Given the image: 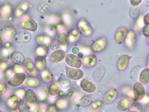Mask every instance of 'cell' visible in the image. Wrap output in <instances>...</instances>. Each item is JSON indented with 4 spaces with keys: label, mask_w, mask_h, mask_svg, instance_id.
<instances>
[{
    "label": "cell",
    "mask_w": 149,
    "mask_h": 112,
    "mask_svg": "<svg viewBox=\"0 0 149 112\" xmlns=\"http://www.w3.org/2000/svg\"><path fill=\"white\" fill-rule=\"evenodd\" d=\"M25 104L28 109L31 112H39L40 107L37 103L38 97L33 90L28 89L26 91L24 97Z\"/></svg>",
    "instance_id": "cell-1"
},
{
    "label": "cell",
    "mask_w": 149,
    "mask_h": 112,
    "mask_svg": "<svg viewBox=\"0 0 149 112\" xmlns=\"http://www.w3.org/2000/svg\"><path fill=\"white\" fill-rule=\"evenodd\" d=\"M56 27L58 33L57 41L59 43V48L64 50H66L70 43L67 28L61 24H58Z\"/></svg>",
    "instance_id": "cell-2"
},
{
    "label": "cell",
    "mask_w": 149,
    "mask_h": 112,
    "mask_svg": "<svg viewBox=\"0 0 149 112\" xmlns=\"http://www.w3.org/2000/svg\"><path fill=\"white\" fill-rule=\"evenodd\" d=\"M1 38L5 41L9 42L15 38L16 34L15 29L10 25H7L2 27L1 31Z\"/></svg>",
    "instance_id": "cell-3"
},
{
    "label": "cell",
    "mask_w": 149,
    "mask_h": 112,
    "mask_svg": "<svg viewBox=\"0 0 149 112\" xmlns=\"http://www.w3.org/2000/svg\"><path fill=\"white\" fill-rule=\"evenodd\" d=\"M134 98L130 96L120 99L116 104V107L119 110L125 111L131 108L134 104Z\"/></svg>",
    "instance_id": "cell-4"
},
{
    "label": "cell",
    "mask_w": 149,
    "mask_h": 112,
    "mask_svg": "<svg viewBox=\"0 0 149 112\" xmlns=\"http://www.w3.org/2000/svg\"><path fill=\"white\" fill-rule=\"evenodd\" d=\"M77 27L81 34L86 36H90L93 34V30L90 23L85 20L82 18L77 22Z\"/></svg>",
    "instance_id": "cell-5"
},
{
    "label": "cell",
    "mask_w": 149,
    "mask_h": 112,
    "mask_svg": "<svg viewBox=\"0 0 149 112\" xmlns=\"http://www.w3.org/2000/svg\"><path fill=\"white\" fill-rule=\"evenodd\" d=\"M133 93L135 102H139L146 95L145 89L143 85L140 82H136L133 86Z\"/></svg>",
    "instance_id": "cell-6"
},
{
    "label": "cell",
    "mask_w": 149,
    "mask_h": 112,
    "mask_svg": "<svg viewBox=\"0 0 149 112\" xmlns=\"http://www.w3.org/2000/svg\"><path fill=\"white\" fill-rule=\"evenodd\" d=\"M65 73L67 76L73 80H79L84 76V72L79 68L66 67Z\"/></svg>",
    "instance_id": "cell-7"
},
{
    "label": "cell",
    "mask_w": 149,
    "mask_h": 112,
    "mask_svg": "<svg viewBox=\"0 0 149 112\" xmlns=\"http://www.w3.org/2000/svg\"><path fill=\"white\" fill-rule=\"evenodd\" d=\"M65 61L66 63L71 67L75 68H79L81 66V62L80 58L74 54H69L66 55L65 57Z\"/></svg>",
    "instance_id": "cell-8"
},
{
    "label": "cell",
    "mask_w": 149,
    "mask_h": 112,
    "mask_svg": "<svg viewBox=\"0 0 149 112\" xmlns=\"http://www.w3.org/2000/svg\"><path fill=\"white\" fill-rule=\"evenodd\" d=\"M26 78V76L25 73H16L9 79L8 83L12 87H19L23 83Z\"/></svg>",
    "instance_id": "cell-9"
},
{
    "label": "cell",
    "mask_w": 149,
    "mask_h": 112,
    "mask_svg": "<svg viewBox=\"0 0 149 112\" xmlns=\"http://www.w3.org/2000/svg\"><path fill=\"white\" fill-rule=\"evenodd\" d=\"M23 66L24 67L26 73L29 76L32 77H36L39 74L36 67L33 63V61L29 58H26L23 62Z\"/></svg>",
    "instance_id": "cell-10"
},
{
    "label": "cell",
    "mask_w": 149,
    "mask_h": 112,
    "mask_svg": "<svg viewBox=\"0 0 149 112\" xmlns=\"http://www.w3.org/2000/svg\"><path fill=\"white\" fill-rule=\"evenodd\" d=\"M66 53L63 49H58L52 52L50 55L49 59L51 62L56 63L63 61L66 57Z\"/></svg>",
    "instance_id": "cell-11"
},
{
    "label": "cell",
    "mask_w": 149,
    "mask_h": 112,
    "mask_svg": "<svg viewBox=\"0 0 149 112\" xmlns=\"http://www.w3.org/2000/svg\"><path fill=\"white\" fill-rule=\"evenodd\" d=\"M107 46V40L105 37H103L96 40L92 44L91 49L95 52H101L105 49Z\"/></svg>",
    "instance_id": "cell-12"
},
{
    "label": "cell",
    "mask_w": 149,
    "mask_h": 112,
    "mask_svg": "<svg viewBox=\"0 0 149 112\" xmlns=\"http://www.w3.org/2000/svg\"><path fill=\"white\" fill-rule=\"evenodd\" d=\"M128 33V29L125 27H122L117 29L114 35L116 42L119 45H121L126 39Z\"/></svg>",
    "instance_id": "cell-13"
},
{
    "label": "cell",
    "mask_w": 149,
    "mask_h": 112,
    "mask_svg": "<svg viewBox=\"0 0 149 112\" xmlns=\"http://www.w3.org/2000/svg\"><path fill=\"white\" fill-rule=\"evenodd\" d=\"M130 56L128 54H124L120 56L117 61L116 66L119 71H124L127 69L130 60Z\"/></svg>",
    "instance_id": "cell-14"
},
{
    "label": "cell",
    "mask_w": 149,
    "mask_h": 112,
    "mask_svg": "<svg viewBox=\"0 0 149 112\" xmlns=\"http://www.w3.org/2000/svg\"><path fill=\"white\" fill-rule=\"evenodd\" d=\"M81 88L84 92L92 93L96 90V87L94 83L86 78H83L80 83Z\"/></svg>",
    "instance_id": "cell-15"
},
{
    "label": "cell",
    "mask_w": 149,
    "mask_h": 112,
    "mask_svg": "<svg viewBox=\"0 0 149 112\" xmlns=\"http://www.w3.org/2000/svg\"><path fill=\"white\" fill-rule=\"evenodd\" d=\"M21 26L23 29L31 32H35L38 28V25L36 22L31 18H26L22 21Z\"/></svg>",
    "instance_id": "cell-16"
},
{
    "label": "cell",
    "mask_w": 149,
    "mask_h": 112,
    "mask_svg": "<svg viewBox=\"0 0 149 112\" xmlns=\"http://www.w3.org/2000/svg\"><path fill=\"white\" fill-rule=\"evenodd\" d=\"M31 5L27 1H23L19 4L16 8L15 15L16 17H20L30 8Z\"/></svg>",
    "instance_id": "cell-17"
},
{
    "label": "cell",
    "mask_w": 149,
    "mask_h": 112,
    "mask_svg": "<svg viewBox=\"0 0 149 112\" xmlns=\"http://www.w3.org/2000/svg\"><path fill=\"white\" fill-rule=\"evenodd\" d=\"M125 43L126 47L130 49L134 48L136 41V36L135 32L133 30L130 31L127 34Z\"/></svg>",
    "instance_id": "cell-18"
},
{
    "label": "cell",
    "mask_w": 149,
    "mask_h": 112,
    "mask_svg": "<svg viewBox=\"0 0 149 112\" xmlns=\"http://www.w3.org/2000/svg\"><path fill=\"white\" fill-rule=\"evenodd\" d=\"M81 62L83 66L86 67L91 68L97 64V59L96 56L94 55H86L82 57Z\"/></svg>",
    "instance_id": "cell-19"
},
{
    "label": "cell",
    "mask_w": 149,
    "mask_h": 112,
    "mask_svg": "<svg viewBox=\"0 0 149 112\" xmlns=\"http://www.w3.org/2000/svg\"><path fill=\"white\" fill-rule=\"evenodd\" d=\"M118 95V91L115 88L109 90L105 95L104 102L106 104H110L114 102L117 98Z\"/></svg>",
    "instance_id": "cell-20"
},
{
    "label": "cell",
    "mask_w": 149,
    "mask_h": 112,
    "mask_svg": "<svg viewBox=\"0 0 149 112\" xmlns=\"http://www.w3.org/2000/svg\"><path fill=\"white\" fill-rule=\"evenodd\" d=\"M13 47H4L1 50V61L7 62L9 60L11 55L14 52Z\"/></svg>",
    "instance_id": "cell-21"
},
{
    "label": "cell",
    "mask_w": 149,
    "mask_h": 112,
    "mask_svg": "<svg viewBox=\"0 0 149 112\" xmlns=\"http://www.w3.org/2000/svg\"><path fill=\"white\" fill-rule=\"evenodd\" d=\"M31 35L26 32H21L16 34L14 40L19 43H25L30 41L31 40Z\"/></svg>",
    "instance_id": "cell-22"
},
{
    "label": "cell",
    "mask_w": 149,
    "mask_h": 112,
    "mask_svg": "<svg viewBox=\"0 0 149 112\" xmlns=\"http://www.w3.org/2000/svg\"><path fill=\"white\" fill-rule=\"evenodd\" d=\"M106 71V69L104 66H101L98 67L97 69L94 71L93 73V77L94 80L97 82L101 81L104 76Z\"/></svg>",
    "instance_id": "cell-23"
},
{
    "label": "cell",
    "mask_w": 149,
    "mask_h": 112,
    "mask_svg": "<svg viewBox=\"0 0 149 112\" xmlns=\"http://www.w3.org/2000/svg\"><path fill=\"white\" fill-rule=\"evenodd\" d=\"M40 83V80L37 78L27 77L25 79L22 85L28 88H33L38 87Z\"/></svg>",
    "instance_id": "cell-24"
},
{
    "label": "cell",
    "mask_w": 149,
    "mask_h": 112,
    "mask_svg": "<svg viewBox=\"0 0 149 112\" xmlns=\"http://www.w3.org/2000/svg\"><path fill=\"white\" fill-rule=\"evenodd\" d=\"M36 42L40 46H45L46 47L50 46L52 38L50 36L45 35H40L36 37Z\"/></svg>",
    "instance_id": "cell-25"
},
{
    "label": "cell",
    "mask_w": 149,
    "mask_h": 112,
    "mask_svg": "<svg viewBox=\"0 0 149 112\" xmlns=\"http://www.w3.org/2000/svg\"><path fill=\"white\" fill-rule=\"evenodd\" d=\"M61 92L60 86L59 83L55 81L52 83L48 88V92L49 95L52 97H56Z\"/></svg>",
    "instance_id": "cell-26"
},
{
    "label": "cell",
    "mask_w": 149,
    "mask_h": 112,
    "mask_svg": "<svg viewBox=\"0 0 149 112\" xmlns=\"http://www.w3.org/2000/svg\"><path fill=\"white\" fill-rule=\"evenodd\" d=\"M12 7L10 4H5L1 9V16L3 19H6L9 18L12 12Z\"/></svg>",
    "instance_id": "cell-27"
},
{
    "label": "cell",
    "mask_w": 149,
    "mask_h": 112,
    "mask_svg": "<svg viewBox=\"0 0 149 112\" xmlns=\"http://www.w3.org/2000/svg\"><path fill=\"white\" fill-rule=\"evenodd\" d=\"M10 60L15 64H22L25 61L24 57L23 54L19 52H15L11 55Z\"/></svg>",
    "instance_id": "cell-28"
},
{
    "label": "cell",
    "mask_w": 149,
    "mask_h": 112,
    "mask_svg": "<svg viewBox=\"0 0 149 112\" xmlns=\"http://www.w3.org/2000/svg\"><path fill=\"white\" fill-rule=\"evenodd\" d=\"M104 103L102 100H97L91 104L89 107V111L91 112H99L103 109Z\"/></svg>",
    "instance_id": "cell-29"
},
{
    "label": "cell",
    "mask_w": 149,
    "mask_h": 112,
    "mask_svg": "<svg viewBox=\"0 0 149 112\" xmlns=\"http://www.w3.org/2000/svg\"><path fill=\"white\" fill-rule=\"evenodd\" d=\"M139 81L143 85H146L149 83V68L143 69L140 74Z\"/></svg>",
    "instance_id": "cell-30"
},
{
    "label": "cell",
    "mask_w": 149,
    "mask_h": 112,
    "mask_svg": "<svg viewBox=\"0 0 149 112\" xmlns=\"http://www.w3.org/2000/svg\"><path fill=\"white\" fill-rule=\"evenodd\" d=\"M21 99L16 95L10 96L7 101V104L10 107H17L20 104Z\"/></svg>",
    "instance_id": "cell-31"
},
{
    "label": "cell",
    "mask_w": 149,
    "mask_h": 112,
    "mask_svg": "<svg viewBox=\"0 0 149 112\" xmlns=\"http://www.w3.org/2000/svg\"><path fill=\"white\" fill-rule=\"evenodd\" d=\"M80 37V32L77 29H73L69 34V41L71 43H75L78 41Z\"/></svg>",
    "instance_id": "cell-32"
},
{
    "label": "cell",
    "mask_w": 149,
    "mask_h": 112,
    "mask_svg": "<svg viewBox=\"0 0 149 112\" xmlns=\"http://www.w3.org/2000/svg\"><path fill=\"white\" fill-rule=\"evenodd\" d=\"M41 78L44 83H50L53 79V76L51 72L48 69L44 70L41 73Z\"/></svg>",
    "instance_id": "cell-33"
},
{
    "label": "cell",
    "mask_w": 149,
    "mask_h": 112,
    "mask_svg": "<svg viewBox=\"0 0 149 112\" xmlns=\"http://www.w3.org/2000/svg\"><path fill=\"white\" fill-rule=\"evenodd\" d=\"M35 66L40 71L44 70L46 66V60L44 57L38 56L35 60Z\"/></svg>",
    "instance_id": "cell-34"
},
{
    "label": "cell",
    "mask_w": 149,
    "mask_h": 112,
    "mask_svg": "<svg viewBox=\"0 0 149 112\" xmlns=\"http://www.w3.org/2000/svg\"><path fill=\"white\" fill-rule=\"evenodd\" d=\"M48 89L46 88H40L37 90V95L38 99L40 102H44L49 97Z\"/></svg>",
    "instance_id": "cell-35"
},
{
    "label": "cell",
    "mask_w": 149,
    "mask_h": 112,
    "mask_svg": "<svg viewBox=\"0 0 149 112\" xmlns=\"http://www.w3.org/2000/svg\"><path fill=\"white\" fill-rule=\"evenodd\" d=\"M58 83L60 86L61 88L65 91L69 89L71 85L70 81L64 75H63L62 76H61L59 78Z\"/></svg>",
    "instance_id": "cell-36"
},
{
    "label": "cell",
    "mask_w": 149,
    "mask_h": 112,
    "mask_svg": "<svg viewBox=\"0 0 149 112\" xmlns=\"http://www.w3.org/2000/svg\"><path fill=\"white\" fill-rule=\"evenodd\" d=\"M70 105L69 99L66 98L59 99L56 101V105L58 109H64L67 108Z\"/></svg>",
    "instance_id": "cell-37"
},
{
    "label": "cell",
    "mask_w": 149,
    "mask_h": 112,
    "mask_svg": "<svg viewBox=\"0 0 149 112\" xmlns=\"http://www.w3.org/2000/svg\"><path fill=\"white\" fill-rule=\"evenodd\" d=\"M46 22L49 24V25H55V24H57L60 22L61 18L58 16L54 15H52L49 16L45 18Z\"/></svg>",
    "instance_id": "cell-38"
},
{
    "label": "cell",
    "mask_w": 149,
    "mask_h": 112,
    "mask_svg": "<svg viewBox=\"0 0 149 112\" xmlns=\"http://www.w3.org/2000/svg\"><path fill=\"white\" fill-rule=\"evenodd\" d=\"M45 31L47 35L53 36L56 35L57 33V27L52 25H49L45 27Z\"/></svg>",
    "instance_id": "cell-39"
},
{
    "label": "cell",
    "mask_w": 149,
    "mask_h": 112,
    "mask_svg": "<svg viewBox=\"0 0 149 112\" xmlns=\"http://www.w3.org/2000/svg\"><path fill=\"white\" fill-rule=\"evenodd\" d=\"M48 49L45 46H40L37 47L36 50V53L38 56L44 57L47 54Z\"/></svg>",
    "instance_id": "cell-40"
},
{
    "label": "cell",
    "mask_w": 149,
    "mask_h": 112,
    "mask_svg": "<svg viewBox=\"0 0 149 112\" xmlns=\"http://www.w3.org/2000/svg\"><path fill=\"white\" fill-rule=\"evenodd\" d=\"M136 6H133L130 11V15L131 18L135 20L139 17V10Z\"/></svg>",
    "instance_id": "cell-41"
},
{
    "label": "cell",
    "mask_w": 149,
    "mask_h": 112,
    "mask_svg": "<svg viewBox=\"0 0 149 112\" xmlns=\"http://www.w3.org/2000/svg\"><path fill=\"white\" fill-rule=\"evenodd\" d=\"M92 99L90 96H85L83 97L80 100V104L81 106L86 107L91 104Z\"/></svg>",
    "instance_id": "cell-42"
},
{
    "label": "cell",
    "mask_w": 149,
    "mask_h": 112,
    "mask_svg": "<svg viewBox=\"0 0 149 112\" xmlns=\"http://www.w3.org/2000/svg\"><path fill=\"white\" fill-rule=\"evenodd\" d=\"M63 20L66 25H70L72 22V18L70 14L66 13L63 16Z\"/></svg>",
    "instance_id": "cell-43"
},
{
    "label": "cell",
    "mask_w": 149,
    "mask_h": 112,
    "mask_svg": "<svg viewBox=\"0 0 149 112\" xmlns=\"http://www.w3.org/2000/svg\"><path fill=\"white\" fill-rule=\"evenodd\" d=\"M14 71L15 73H25V69L24 66H22L21 64H16L13 67Z\"/></svg>",
    "instance_id": "cell-44"
},
{
    "label": "cell",
    "mask_w": 149,
    "mask_h": 112,
    "mask_svg": "<svg viewBox=\"0 0 149 112\" xmlns=\"http://www.w3.org/2000/svg\"><path fill=\"white\" fill-rule=\"evenodd\" d=\"M26 91L23 88H19L16 91L15 95L20 98L21 99L24 98L25 95Z\"/></svg>",
    "instance_id": "cell-45"
},
{
    "label": "cell",
    "mask_w": 149,
    "mask_h": 112,
    "mask_svg": "<svg viewBox=\"0 0 149 112\" xmlns=\"http://www.w3.org/2000/svg\"><path fill=\"white\" fill-rule=\"evenodd\" d=\"M15 74L14 69H7L5 71V75L7 78H9V79L11 78Z\"/></svg>",
    "instance_id": "cell-46"
},
{
    "label": "cell",
    "mask_w": 149,
    "mask_h": 112,
    "mask_svg": "<svg viewBox=\"0 0 149 112\" xmlns=\"http://www.w3.org/2000/svg\"><path fill=\"white\" fill-rule=\"evenodd\" d=\"M142 33L144 36L149 37V25H146L142 29Z\"/></svg>",
    "instance_id": "cell-47"
},
{
    "label": "cell",
    "mask_w": 149,
    "mask_h": 112,
    "mask_svg": "<svg viewBox=\"0 0 149 112\" xmlns=\"http://www.w3.org/2000/svg\"><path fill=\"white\" fill-rule=\"evenodd\" d=\"M9 64L7 62L5 61H1V71L2 72H4L7 70Z\"/></svg>",
    "instance_id": "cell-48"
},
{
    "label": "cell",
    "mask_w": 149,
    "mask_h": 112,
    "mask_svg": "<svg viewBox=\"0 0 149 112\" xmlns=\"http://www.w3.org/2000/svg\"><path fill=\"white\" fill-rule=\"evenodd\" d=\"M6 91V86L5 83L3 82H1L0 83V94H1V97L3 96Z\"/></svg>",
    "instance_id": "cell-49"
},
{
    "label": "cell",
    "mask_w": 149,
    "mask_h": 112,
    "mask_svg": "<svg viewBox=\"0 0 149 112\" xmlns=\"http://www.w3.org/2000/svg\"><path fill=\"white\" fill-rule=\"evenodd\" d=\"M50 47L52 49H53V50H55V49H57V48H59L58 41L54 40L52 41L50 44Z\"/></svg>",
    "instance_id": "cell-50"
},
{
    "label": "cell",
    "mask_w": 149,
    "mask_h": 112,
    "mask_svg": "<svg viewBox=\"0 0 149 112\" xmlns=\"http://www.w3.org/2000/svg\"><path fill=\"white\" fill-rule=\"evenodd\" d=\"M57 109H58V108L56 106V105H50L47 108V112H57L58 111Z\"/></svg>",
    "instance_id": "cell-51"
},
{
    "label": "cell",
    "mask_w": 149,
    "mask_h": 112,
    "mask_svg": "<svg viewBox=\"0 0 149 112\" xmlns=\"http://www.w3.org/2000/svg\"><path fill=\"white\" fill-rule=\"evenodd\" d=\"M144 24V23L143 21V18L141 17L138 20L136 25H137L138 28H140L143 26Z\"/></svg>",
    "instance_id": "cell-52"
},
{
    "label": "cell",
    "mask_w": 149,
    "mask_h": 112,
    "mask_svg": "<svg viewBox=\"0 0 149 112\" xmlns=\"http://www.w3.org/2000/svg\"><path fill=\"white\" fill-rule=\"evenodd\" d=\"M142 0H130L131 4L133 6H137L139 5L141 2Z\"/></svg>",
    "instance_id": "cell-53"
},
{
    "label": "cell",
    "mask_w": 149,
    "mask_h": 112,
    "mask_svg": "<svg viewBox=\"0 0 149 112\" xmlns=\"http://www.w3.org/2000/svg\"><path fill=\"white\" fill-rule=\"evenodd\" d=\"M143 21L145 25H149V13L144 17Z\"/></svg>",
    "instance_id": "cell-54"
},
{
    "label": "cell",
    "mask_w": 149,
    "mask_h": 112,
    "mask_svg": "<svg viewBox=\"0 0 149 112\" xmlns=\"http://www.w3.org/2000/svg\"><path fill=\"white\" fill-rule=\"evenodd\" d=\"M139 102H141V103L144 104L148 103L149 102V97H148V96L146 97L145 95L143 99L142 100H141V101H140Z\"/></svg>",
    "instance_id": "cell-55"
},
{
    "label": "cell",
    "mask_w": 149,
    "mask_h": 112,
    "mask_svg": "<svg viewBox=\"0 0 149 112\" xmlns=\"http://www.w3.org/2000/svg\"><path fill=\"white\" fill-rule=\"evenodd\" d=\"M9 112H21V110L19 108L17 107H15L11 108L9 110Z\"/></svg>",
    "instance_id": "cell-56"
},
{
    "label": "cell",
    "mask_w": 149,
    "mask_h": 112,
    "mask_svg": "<svg viewBox=\"0 0 149 112\" xmlns=\"http://www.w3.org/2000/svg\"><path fill=\"white\" fill-rule=\"evenodd\" d=\"M72 52L73 54H75V55H77L80 52L79 50L77 48L74 47L72 48Z\"/></svg>",
    "instance_id": "cell-57"
},
{
    "label": "cell",
    "mask_w": 149,
    "mask_h": 112,
    "mask_svg": "<svg viewBox=\"0 0 149 112\" xmlns=\"http://www.w3.org/2000/svg\"><path fill=\"white\" fill-rule=\"evenodd\" d=\"M147 66L149 68V54L148 55V59H147Z\"/></svg>",
    "instance_id": "cell-58"
},
{
    "label": "cell",
    "mask_w": 149,
    "mask_h": 112,
    "mask_svg": "<svg viewBox=\"0 0 149 112\" xmlns=\"http://www.w3.org/2000/svg\"><path fill=\"white\" fill-rule=\"evenodd\" d=\"M147 42H148V43L149 45V37H148V39H147Z\"/></svg>",
    "instance_id": "cell-59"
}]
</instances>
